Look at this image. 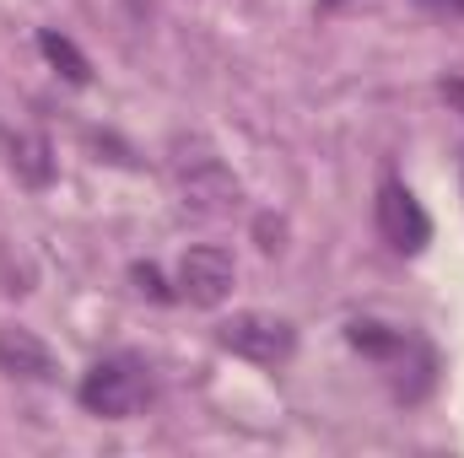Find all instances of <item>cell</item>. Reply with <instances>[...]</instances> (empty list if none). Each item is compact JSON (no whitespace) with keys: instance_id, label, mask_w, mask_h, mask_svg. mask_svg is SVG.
<instances>
[{"instance_id":"6da1fadb","label":"cell","mask_w":464,"mask_h":458,"mask_svg":"<svg viewBox=\"0 0 464 458\" xmlns=\"http://www.w3.org/2000/svg\"><path fill=\"white\" fill-rule=\"evenodd\" d=\"M173 184L184 195V211H195V216H227L237 205V195H243L232 167L200 140H189V146L179 140L173 146Z\"/></svg>"},{"instance_id":"7a4b0ae2","label":"cell","mask_w":464,"mask_h":458,"mask_svg":"<svg viewBox=\"0 0 464 458\" xmlns=\"http://www.w3.org/2000/svg\"><path fill=\"white\" fill-rule=\"evenodd\" d=\"M217 340L227 345L232 356L259 361V367H276V361H286V356L297 350L292 324H286V319H276V313H232L227 324L217 329Z\"/></svg>"},{"instance_id":"3957f363","label":"cell","mask_w":464,"mask_h":458,"mask_svg":"<svg viewBox=\"0 0 464 458\" xmlns=\"http://www.w3.org/2000/svg\"><path fill=\"white\" fill-rule=\"evenodd\" d=\"M146 399V377H140V367L135 361H98L87 377H82V405L92 410V415H109V421H124V415H135V405Z\"/></svg>"},{"instance_id":"277c9868","label":"cell","mask_w":464,"mask_h":458,"mask_svg":"<svg viewBox=\"0 0 464 458\" xmlns=\"http://www.w3.org/2000/svg\"><path fill=\"white\" fill-rule=\"evenodd\" d=\"M232 281H237V264H232L227 248H217V243H200V248H189L179 259V297L195 302V308H222Z\"/></svg>"},{"instance_id":"5b68a950","label":"cell","mask_w":464,"mask_h":458,"mask_svg":"<svg viewBox=\"0 0 464 458\" xmlns=\"http://www.w3.org/2000/svg\"><path fill=\"white\" fill-rule=\"evenodd\" d=\"M378 232H383V243L394 253H421L427 237H432V222H427L421 200L405 184H394V178L378 189Z\"/></svg>"},{"instance_id":"8992f818","label":"cell","mask_w":464,"mask_h":458,"mask_svg":"<svg viewBox=\"0 0 464 458\" xmlns=\"http://www.w3.org/2000/svg\"><path fill=\"white\" fill-rule=\"evenodd\" d=\"M0 367H5L11 377H33V383H49V377H54L49 345L38 340L33 329H16V324L0 329Z\"/></svg>"},{"instance_id":"52a82bcc","label":"cell","mask_w":464,"mask_h":458,"mask_svg":"<svg viewBox=\"0 0 464 458\" xmlns=\"http://www.w3.org/2000/svg\"><path fill=\"white\" fill-rule=\"evenodd\" d=\"M11 167L27 184H49V146H44V135H16L11 140Z\"/></svg>"},{"instance_id":"ba28073f","label":"cell","mask_w":464,"mask_h":458,"mask_svg":"<svg viewBox=\"0 0 464 458\" xmlns=\"http://www.w3.org/2000/svg\"><path fill=\"white\" fill-rule=\"evenodd\" d=\"M38 49H44V54H49V65H60L71 81H87V60L76 54V43H71V38H60V33H44V38H38Z\"/></svg>"},{"instance_id":"9c48e42d","label":"cell","mask_w":464,"mask_h":458,"mask_svg":"<svg viewBox=\"0 0 464 458\" xmlns=\"http://www.w3.org/2000/svg\"><path fill=\"white\" fill-rule=\"evenodd\" d=\"M135 281H140V291H151V297H162V275H157L151 264H135Z\"/></svg>"},{"instance_id":"30bf717a","label":"cell","mask_w":464,"mask_h":458,"mask_svg":"<svg viewBox=\"0 0 464 458\" xmlns=\"http://www.w3.org/2000/svg\"><path fill=\"white\" fill-rule=\"evenodd\" d=\"M427 11H438V16H464V0H421Z\"/></svg>"}]
</instances>
